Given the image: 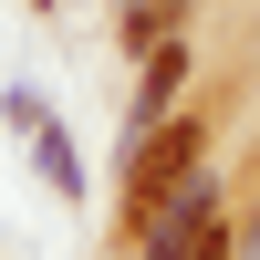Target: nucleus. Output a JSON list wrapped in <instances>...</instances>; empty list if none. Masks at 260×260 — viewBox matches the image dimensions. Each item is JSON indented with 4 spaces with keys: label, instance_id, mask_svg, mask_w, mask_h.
Returning <instances> with one entry per match:
<instances>
[{
    "label": "nucleus",
    "instance_id": "obj_1",
    "mask_svg": "<svg viewBox=\"0 0 260 260\" xmlns=\"http://www.w3.org/2000/svg\"><path fill=\"white\" fill-rule=\"evenodd\" d=\"M208 229H219V187H208V177H177V187L156 198V229H146V260H187V250L208 240Z\"/></svg>",
    "mask_w": 260,
    "mask_h": 260
},
{
    "label": "nucleus",
    "instance_id": "obj_2",
    "mask_svg": "<svg viewBox=\"0 0 260 260\" xmlns=\"http://www.w3.org/2000/svg\"><path fill=\"white\" fill-rule=\"evenodd\" d=\"M11 125L31 136V167L52 177V198H83V167H73V146H62V125L42 115V94H11Z\"/></svg>",
    "mask_w": 260,
    "mask_h": 260
},
{
    "label": "nucleus",
    "instance_id": "obj_3",
    "mask_svg": "<svg viewBox=\"0 0 260 260\" xmlns=\"http://www.w3.org/2000/svg\"><path fill=\"white\" fill-rule=\"evenodd\" d=\"M187 156H198V136H187V125H177L167 146H146V198H156L167 177H187Z\"/></svg>",
    "mask_w": 260,
    "mask_h": 260
},
{
    "label": "nucleus",
    "instance_id": "obj_4",
    "mask_svg": "<svg viewBox=\"0 0 260 260\" xmlns=\"http://www.w3.org/2000/svg\"><path fill=\"white\" fill-rule=\"evenodd\" d=\"M187 260H229V240H219V229H208V240H198V250H187Z\"/></svg>",
    "mask_w": 260,
    "mask_h": 260
}]
</instances>
